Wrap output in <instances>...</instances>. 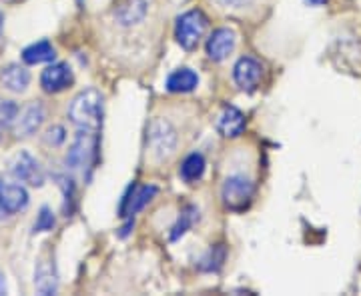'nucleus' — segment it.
I'll return each instance as SVG.
<instances>
[{"mask_svg":"<svg viewBox=\"0 0 361 296\" xmlns=\"http://www.w3.org/2000/svg\"><path fill=\"white\" fill-rule=\"evenodd\" d=\"M55 46L49 42V40H38V42H33L30 46H26L22 50V60L24 64H40V62H51L55 60Z\"/></svg>","mask_w":361,"mask_h":296,"instance_id":"17","label":"nucleus"},{"mask_svg":"<svg viewBox=\"0 0 361 296\" xmlns=\"http://www.w3.org/2000/svg\"><path fill=\"white\" fill-rule=\"evenodd\" d=\"M4 2H19V0H4Z\"/></svg>","mask_w":361,"mask_h":296,"instance_id":"30","label":"nucleus"},{"mask_svg":"<svg viewBox=\"0 0 361 296\" xmlns=\"http://www.w3.org/2000/svg\"><path fill=\"white\" fill-rule=\"evenodd\" d=\"M0 82L10 93H24L30 84V73L26 66L20 64H6L0 68Z\"/></svg>","mask_w":361,"mask_h":296,"instance_id":"15","label":"nucleus"},{"mask_svg":"<svg viewBox=\"0 0 361 296\" xmlns=\"http://www.w3.org/2000/svg\"><path fill=\"white\" fill-rule=\"evenodd\" d=\"M55 181L64 192V216H71L75 210V181L64 174H55Z\"/></svg>","mask_w":361,"mask_h":296,"instance_id":"22","label":"nucleus"},{"mask_svg":"<svg viewBox=\"0 0 361 296\" xmlns=\"http://www.w3.org/2000/svg\"><path fill=\"white\" fill-rule=\"evenodd\" d=\"M147 140H149V147L157 158H167L177 147V132L169 120L155 118L147 130Z\"/></svg>","mask_w":361,"mask_h":296,"instance_id":"5","label":"nucleus"},{"mask_svg":"<svg viewBox=\"0 0 361 296\" xmlns=\"http://www.w3.org/2000/svg\"><path fill=\"white\" fill-rule=\"evenodd\" d=\"M64 140H67V130H64V127H60V124H53L51 129L46 130V134H44V142L49 147H60Z\"/></svg>","mask_w":361,"mask_h":296,"instance_id":"25","label":"nucleus"},{"mask_svg":"<svg viewBox=\"0 0 361 296\" xmlns=\"http://www.w3.org/2000/svg\"><path fill=\"white\" fill-rule=\"evenodd\" d=\"M309 2H311V4H325L327 0H309Z\"/></svg>","mask_w":361,"mask_h":296,"instance_id":"29","label":"nucleus"},{"mask_svg":"<svg viewBox=\"0 0 361 296\" xmlns=\"http://www.w3.org/2000/svg\"><path fill=\"white\" fill-rule=\"evenodd\" d=\"M2 24H4V12L0 10V35H2Z\"/></svg>","mask_w":361,"mask_h":296,"instance_id":"28","label":"nucleus"},{"mask_svg":"<svg viewBox=\"0 0 361 296\" xmlns=\"http://www.w3.org/2000/svg\"><path fill=\"white\" fill-rule=\"evenodd\" d=\"M213 2H217L223 8H245L253 0H213Z\"/></svg>","mask_w":361,"mask_h":296,"instance_id":"26","label":"nucleus"},{"mask_svg":"<svg viewBox=\"0 0 361 296\" xmlns=\"http://www.w3.org/2000/svg\"><path fill=\"white\" fill-rule=\"evenodd\" d=\"M235 42H237V37L231 28H217L207 40V55L211 60L221 62L233 53Z\"/></svg>","mask_w":361,"mask_h":296,"instance_id":"12","label":"nucleus"},{"mask_svg":"<svg viewBox=\"0 0 361 296\" xmlns=\"http://www.w3.org/2000/svg\"><path fill=\"white\" fill-rule=\"evenodd\" d=\"M98 150V134L96 130L78 129V134L73 140V147L67 152L64 165L71 170H87L93 168Z\"/></svg>","mask_w":361,"mask_h":296,"instance_id":"2","label":"nucleus"},{"mask_svg":"<svg viewBox=\"0 0 361 296\" xmlns=\"http://www.w3.org/2000/svg\"><path fill=\"white\" fill-rule=\"evenodd\" d=\"M28 192L22 185L0 178V219H8L28 206Z\"/></svg>","mask_w":361,"mask_h":296,"instance_id":"6","label":"nucleus"},{"mask_svg":"<svg viewBox=\"0 0 361 296\" xmlns=\"http://www.w3.org/2000/svg\"><path fill=\"white\" fill-rule=\"evenodd\" d=\"M263 76V66L257 58L253 56H243L237 60L235 68H233V78L237 82V86L245 93H251L259 86Z\"/></svg>","mask_w":361,"mask_h":296,"instance_id":"8","label":"nucleus"},{"mask_svg":"<svg viewBox=\"0 0 361 296\" xmlns=\"http://www.w3.org/2000/svg\"><path fill=\"white\" fill-rule=\"evenodd\" d=\"M245 114L239 111V109H235V107H225L221 114L217 116V122H215V127L219 130V134L221 136H225V138H237V136H241L243 134V130H245Z\"/></svg>","mask_w":361,"mask_h":296,"instance_id":"13","label":"nucleus"},{"mask_svg":"<svg viewBox=\"0 0 361 296\" xmlns=\"http://www.w3.org/2000/svg\"><path fill=\"white\" fill-rule=\"evenodd\" d=\"M46 118V111L42 107V102H30L26 104L22 112H19L17 116V122H15V134L17 136H33L44 122Z\"/></svg>","mask_w":361,"mask_h":296,"instance_id":"10","label":"nucleus"},{"mask_svg":"<svg viewBox=\"0 0 361 296\" xmlns=\"http://www.w3.org/2000/svg\"><path fill=\"white\" fill-rule=\"evenodd\" d=\"M19 112H20V107L15 102V100L0 98V138H2V134H4L6 130L15 127Z\"/></svg>","mask_w":361,"mask_h":296,"instance_id":"20","label":"nucleus"},{"mask_svg":"<svg viewBox=\"0 0 361 296\" xmlns=\"http://www.w3.org/2000/svg\"><path fill=\"white\" fill-rule=\"evenodd\" d=\"M195 219H197V208L195 206H187L185 210H181L179 221L175 222V226L171 228V241H179L193 226Z\"/></svg>","mask_w":361,"mask_h":296,"instance_id":"21","label":"nucleus"},{"mask_svg":"<svg viewBox=\"0 0 361 296\" xmlns=\"http://www.w3.org/2000/svg\"><path fill=\"white\" fill-rule=\"evenodd\" d=\"M55 212L49 208V206H42L40 208V212H38L37 216V222H35V226H33V232L38 234V232H49V230H53L55 228Z\"/></svg>","mask_w":361,"mask_h":296,"instance_id":"24","label":"nucleus"},{"mask_svg":"<svg viewBox=\"0 0 361 296\" xmlns=\"http://www.w3.org/2000/svg\"><path fill=\"white\" fill-rule=\"evenodd\" d=\"M205 158H203V154H199V152H193L189 154L185 160H183V165H181V170H179V174H181V178L185 181V183H195V181H199L201 176H203V172H205Z\"/></svg>","mask_w":361,"mask_h":296,"instance_id":"19","label":"nucleus"},{"mask_svg":"<svg viewBox=\"0 0 361 296\" xmlns=\"http://www.w3.org/2000/svg\"><path fill=\"white\" fill-rule=\"evenodd\" d=\"M225 246L223 244H217L215 248H211L209 255L205 257V259L201 260V270H207V272H217L221 266H223V262H225Z\"/></svg>","mask_w":361,"mask_h":296,"instance_id":"23","label":"nucleus"},{"mask_svg":"<svg viewBox=\"0 0 361 296\" xmlns=\"http://www.w3.org/2000/svg\"><path fill=\"white\" fill-rule=\"evenodd\" d=\"M73 84V71L67 62H55L40 74V86L49 94H58Z\"/></svg>","mask_w":361,"mask_h":296,"instance_id":"9","label":"nucleus"},{"mask_svg":"<svg viewBox=\"0 0 361 296\" xmlns=\"http://www.w3.org/2000/svg\"><path fill=\"white\" fill-rule=\"evenodd\" d=\"M157 194V186H133L129 188V192L125 194L123 203H121V216H133L139 210H143L147 204L151 203L152 196Z\"/></svg>","mask_w":361,"mask_h":296,"instance_id":"11","label":"nucleus"},{"mask_svg":"<svg viewBox=\"0 0 361 296\" xmlns=\"http://www.w3.org/2000/svg\"><path fill=\"white\" fill-rule=\"evenodd\" d=\"M10 172H12V176L17 181H20V183H26V185L30 186L44 185V172H42L40 163H38L30 152H26V150H20L19 154L12 158Z\"/></svg>","mask_w":361,"mask_h":296,"instance_id":"7","label":"nucleus"},{"mask_svg":"<svg viewBox=\"0 0 361 296\" xmlns=\"http://www.w3.org/2000/svg\"><path fill=\"white\" fill-rule=\"evenodd\" d=\"M103 94L96 89H85L76 94L69 107L71 122L82 130H96L103 124Z\"/></svg>","mask_w":361,"mask_h":296,"instance_id":"1","label":"nucleus"},{"mask_svg":"<svg viewBox=\"0 0 361 296\" xmlns=\"http://www.w3.org/2000/svg\"><path fill=\"white\" fill-rule=\"evenodd\" d=\"M165 86H167L169 93H177V94L193 93V91L199 86V76H197L195 71H191V68H179V71H175V73L169 74Z\"/></svg>","mask_w":361,"mask_h":296,"instance_id":"16","label":"nucleus"},{"mask_svg":"<svg viewBox=\"0 0 361 296\" xmlns=\"http://www.w3.org/2000/svg\"><path fill=\"white\" fill-rule=\"evenodd\" d=\"M253 183L249 181L247 176L243 174H233V176H227L225 183H223V188H221V198L227 206L229 210H235V212H241L249 208V204L253 201Z\"/></svg>","mask_w":361,"mask_h":296,"instance_id":"4","label":"nucleus"},{"mask_svg":"<svg viewBox=\"0 0 361 296\" xmlns=\"http://www.w3.org/2000/svg\"><path fill=\"white\" fill-rule=\"evenodd\" d=\"M0 295H6V280H4L2 272H0Z\"/></svg>","mask_w":361,"mask_h":296,"instance_id":"27","label":"nucleus"},{"mask_svg":"<svg viewBox=\"0 0 361 296\" xmlns=\"http://www.w3.org/2000/svg\"><path fill=\"white\" fill-rule=\"evenodd\" d=\"M207 22L209 20L201 10H189V12L181 15L175 26V38L181 44V48H185V50L197 48V44L201 42V38L207 30Z\"/></svg>","mask_w":361,"mask_h":296,"instance_id":"3","label":"nucleus"},{"mask_svg":"<svg viewBox=\"0 0 361 296\" xmlns=\"http://www.w3.org/2000/svg\"><path fill=\"white\" fill-rule=\"evenodd\" d=\"M147 17V0H129L116 10V19L123 26L137 24Z\"/></svg>","mask_w":361,"mask_h":296,"instance_id":"18","label":"nucleus"},{"mask_svg":"<svg viewBox=\"0 0 361 296\" xmlns=\"http://www.w3.org/2000/svg\"><path fill=\"white\" fill-rule=\"evenodd\" d=\"M35 288L38 295L42 296L55 295L58 290L57 268H55L53 260H38L37 268H35Z\"/></svg>","mask_w":361,"mask_h":296,"instance_id":"14","label":"nucleus"}]
</instances>
